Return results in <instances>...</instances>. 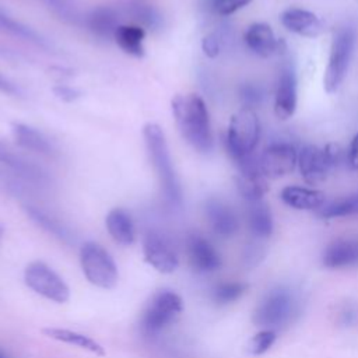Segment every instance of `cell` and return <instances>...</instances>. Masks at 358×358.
<instances>
[{
	"label": "cell",
	"instance_id": "obj_25",
	"mask_svg": "<svg viewBox=\"0 0 358 358\" xmlns=\"http://www.w3.org/2000/svg\"><path fill=\"white\" fill-rule=\"evenodd\" d=\"M42 333L49 337L53 338L56 341L69 344V345H74L78 347L81 350H85L91 354H95L98 357H103L105 355V350L103 347L94 340L92 337L74 331V330H69V329H59V327H45L42 329Z\"/></svg>",
	"mask_w": 358,
	"mask_h": 358
},
{
	"label": "cell",
	"instance_id": "obj_9",
	"mask_svg": "<svg viewBox=\"0 0 358 358\" xmlns=\"http://www.w3.org/2000/svg\"><path fill=\"white\" fill-rule=\"evenodd\" d=\"M298 165V151L287 141H275L268 144L260 158L259 166L266 178L277 179L291 173Z\"/></svg>",
	"mask_w": 358,
	"mask_h": 358
},
{
	"label": "cell",
	"instance_id": "obj_22",
	"mask_svg": "<svg viewBox=\"0 0 358 358\" xmlns=\"http://www.w3.org/2000/svg\"><path fill=\"white\" fill-rule=\"evenodd\" d=\"M358 263V238L338 239L330 243L323 253V264L327 268L348 267Z\"/></svg>",
	"mask_w": 358,
	"mask_h": 358
},
{
	"label": "cell",
	"instance_id": "obj_15",
	"mask_svg": "<svg viewBox=\"0 0 358 358\" xmlns=\"http://www.w3.org/2000/svg\"><path fill=\"white\" fill-rule=\"evenodd\" d=\"M280 21L282 27L287 28L289 32L301 36L315 38L323 32V22L315 13L309 10L298 7L287 8L281 13Z\"/></svg>",
	"mask_w": 358,
	"mask_h": 358
},
{
	"label": "cell",
	"instance_id": "obj_40",
	"mask_svg": "<svg viewBox=\"0 0 358 358\" xmlns=\"http://www.w3.org/2000/svg\"><path fill=\"white\" fill-rule=\"evenodd\" d=\"M50 74L52 76H55L57 80H63V78H70V77H73V70H70V69H66V67H52L50 69Z\"/></svg>",
	"mask_w": 358,
	"mask_h": 358
},
{
	"label": "cell",
	"instance_id": "obj_21",
	"mask_svg": "<svg viewBox=\"0 0 358 358\" xmlns=\"http://www.w3.org/2000/svg\"><path fill=\"white\" fill-rule=\"evenodd\" d=\"M280 197L288 207L295 210H320L326 201L324 192L302 186H285Z\"/></svg>",
	"mask_w": 358,
	"mask_h": 358
},
{
	"label": "cell",
	"instance_id": "obj_39",
	"mask_svg": "<svg viewBox=\"0 0 358 358\" xmlns=\"http://www.w3.org/2000/svg\"><path fill=\"white\" fill-rule=\"evenodd\" d=\"M347 159H348L350 168L354 171H358V133L351 140Z\"/></svg>",
	"mask_w": 358,
	"mask_h": 358
},
{
	"label": "cell",
	"instance_id": "obj_14",
	"mask_svg": "<svg viewBox=\"0 0 358 358\" xmlns=\"http://www.w3.org/2000/svg\"><path fill=\"white\" fill-rule=\"evenodd\" d=\"M206 217L210 228L222 238L232 236L238 228L239 221L235 211L220 199H208L204 206Z\"/></svg>",
	"mask_w": 358,
	"mask_h": 358
},
{
	"label": "cell",
	"instance_id": "obj_2",
	"mask_svg": "<svg viewBox=\"0 0 358 358\" xmlns=\"http://www.w3.org/2000/svg\"><path fill=\"white\" fill-rule=\"evenodd\" d=\"M143 137L148 158L157 173L161 192L168 204L179 207L182 204V187L173 168L165 134L159 124L148 122L143 127Z\"/></svg>",
	"mask_w": 358,
	"mask_h": 358
},
{
	"label": "cell",
	"instance_id": "obj_41",
	"mask_svg": "<svg viewBox=\"0 0 358 358\" xmlns=\"http://www.w3.org/2000/svg\"><path fill=\"white\" fill-rule=\"evenodd\" d=\"M10 55H11V52L0 45V56H10Z\"/></svg>",
	"mask_w": 358,
	"mask_h": 358
},
{
	"label": "cell",
	"instance_id": "obj_5",
	"mask_svg": "<svg viewBox=\"0 0 358 358\" xmlns=\"http://www.w3.org/2000/svg\"><path fill=\"white\" fill-rule=\"evenodd\" d=\"M80 264L85 278L101 289H112L119 280L117 266L106 249L95 242H85L80 249Z\"/></svg>",
	"mask_w": 358,
	"mask_h": 358
},
{
	"label": "cell",
	"instance_id": "obj_37",
	"mask_svg": "<svg viewBox=\"0 0 358 358\" xmlns=\"http://www.w3.org/2000/svg\"><path fill=\"white\" fill-rule=\"evenodd\" d=\"M323 154H324V158L327 161V165L329 168H336L340 162H341V157H343V150L338 144H334V143H330V144H326L323 147Z\"/></svg>",
	"mask_w": 358,
	"mask_h": 358
},
{
	"label": "cell",
	"instance_id": "obj_3",
	"mask_svg": "<svg viewBox=\"0 0 358 358\" xmlns=\"http://www.w3.org/2000/svg\"><path fill=\"white\" fill-rule=\"evenodd\" d=\"M260 138V122L252 108H242L231 116L225 148L234 162L253 154Z\"/></svg>",
	"mask_w": 358,
	"mask_h": 358
},
{
	"label": "cell",
	"instance_id": "obj_17",
	"mask_svg": "<svg viewBox=\"0 0 358 358\" xmlns=\"http://www.w3.org/2000/svg\"><path fill=\"white\" fill-rule=\"evenodd\" d=\"M298 168L306 183L316 185L324 180L330 171L323 154V148L308 144L298 151Z\"/></svg>",
	"mask_w": 358,
	"mask_h": 358
},
{
	"label": "cell",
	"instance_id": "obj_18",
	"mask_svg": "<svg viewBox=\"0 0 358 358\" xmlns=\"http://www.w3.org/2000/svg\"><path fill=\"white\" fill-rule=\"evenodd\" d=\"M120 10L109 6L92 8L85 17V25L92 35L101 39H113L120 24Z\"/></svg>",
	"mask_w": 358,
	"mask_h": 358
},
{
	"label": "cell",
	"instance_id": "obj_23",
	"mask_svg": "<svg viewBox=\"0 0 358 358\" xmlns=\"http://www.w3.org/2000/svg\"><path fill=\"white\" fill-rule=\"evenodd\" d=\"M105 225L112 236V239L123 246H130L134 239H136V231H134V224L130 217V214L120 208H112L106 218H105Z\"/></svg>",
	"mask_w": 358,
	"mask_h": 358
},
{
	"label": "cell",
	"instance_id": "obj_32",
	"mask_svg": "<svg viewBox=\"0 0 358 358\" xmlns=\"http://www.w3.org/2000/svg\"><path fill=\"white\" fill-rule=\"evenodd\" d=\"M277 338V334L274 330H262L256 333L248 343V351L252 355H262L266 351L270 350V347L274 344Z\"/></svg>",
	"mask_w": 358,
	"mask_h": 358
},
{
	"label": "cell",
	"instance_id": "obj_42",
	"mask_svg": "<svg viewBox=\"0 0 358 358\" xmlns=\"http://www.w3.org/2000/svg\"><path fill=\"white\" fill-rule=\"evenodd\" d=\"M0 358H7V355L4 354V351L0 348Z\"/></svg>",
	"mask_w": 358,
	"mask_h": 358
},
{
	"label": "cell",
	"instance_id": "obj_7",
	"mask_svg": "<svg viewBox=\"0 0 358 358\" xmlns=\"http://www.w3.org/2000/svg\"><path fill=\"white\" fill-rule=\"evenodd\" d=\"M24 281L35 294L52 302L64 303L70 298L69 285L43 262L29 263L24 270Z\"/></svg>",
	"mask_w": 358,
	"mask_h": 358
},
{
	"label": "cell",
	"instance_id": "obj_34",
	"mask_svg": "<svg viewBox=\"0 0 358 358\" xmlns=\"http://www.w3.org/2000/svg\"><path fill=\"white\" fill-rule=\"evenodd\" d=\"M252 0H213V10L221 17L231 15L250 4Z\"/></svg>",
	"mask_w": 358,
	"mask_h": 358
},
{
	"label": "cell",
	"instance_id": "obj_38",
	"mask_svg": "<svg viewBox=\"0 0 358 358\" xmlns=\"http://www.w3.org/2000/svg\"><path fill=\"white\" fill-rule=\"evenodd\" d=\"M0 92L13 95V96H24L22 90L15 83H13L7 77H4L1 73H0Z\"/></svg>",
	"mask_w": 358,
	"mask_h": 358
},
{
	"label": "cell",
	"instance_id": "obj_36",
	"mask_svg": "<svg viewBox=\"0 0 358 358\" xmlns=\"http://www.w3.org/2000/svg\"><path fill=\"white\" fill-rule=\"evenodd\" d=\"M52 92L55 94L56 98L64 102H73L81 96V91L76 87H70L66 84H57L52 88Z\"/></svg>",
	"mask_w": 358,
	"mask_h": 358
},
{
	"label": "cell",
	"instance_id": "obj_30",
	"mask_svg": "<svg viewBox=\"0 0 358 358\" xmlns=\"http://www.w3.org/2000/svg\"><path fill=\"white\" fill-rule=\"evenodd\" d=\"M25 211L34 222H36L39 227H42L48 232H52L53 235H56L59 238H67V229L59 221H56L53 217H50L49 214L43 213L42 210H39L34 206H27Z\"/></svg>",
	"mask_w": 358,
	"mask_h": 358
},
{
	"label": "cell",
	"instance_id": "obj_16",
	"mask_svg": "<svg viewBox=\"0 0 358 358\" xmlns=\"http://www.w3.org/2000/svg\"><path fill=\"white\" fill-rule=\"evenodd\" d=\"M187 255L192 267L200 273H210L221 267L220 253L206 238L197 234L187 238Z\"/></svg>",
	"mask_w": 358,
	"mask_h": 358
},
{
	"label": "cell",
	"instance_id": "obj_33",
	"mask_svg": "<svg viewBox=\"0 0 358 358\" xmlns=\"http://www.w3.org/2000/svg\"><path fill=\"white\" fill-rule=\"evenodd\" d=\"M264 98V90L256 83H243L239 87V99L243 103V108H252L260 105Z\"/></svg>",
	"mask_w": 358,
	"mask_h": 358
},
{
	"label": "cell",
	"instance_id": "obj_11",
	"mask_svg": "<svg viewBox=\"0 0 358 358\" xmlns=\"http://www.w3.org/2000/svg\"><path fill=\"white\" fill-rule=\"evenodd\" d=\"M143 253L145 262L162 274L173 273L179 266V257L171 242L157 232L145 235L143 242Z\"/></svg>",
	"mask_w": 358,
	"mask_h": 358
},
{
	"label": "cell",
	"instance_id": "obj_28",
	"mask_svg": "<svg viewBox=\"0 0 358 358\" xmlns=\"http://www.w3.org/2000/svg\"><path fill=\"white\" fill-rule=\"evenodd\" d=\"M0 32H6L10 34L13 36L21 38L22 41L31 42L36 46L41 48H48V42L46 39H43L36 31H34L32 28L21 24L20 21L13 20L11 17H7L4 13H0Z\"/></svg>",
	"mask_w": 358,
	"mask_h": 358
},
{
	"label": "cell",
	"instance_id": "obj_6",
	"mask_svg": "<svg viewBox=\"0 0 358 358\" xmlns=\"http://www.w3.org/2000/svg\"><path fill=\"white\" fill-rule=\"evenodd\" d=\"M355 46V29L352 27L340 28L331 41L327 67L323 77L326 92H336L345 78L350 60Z\"/></svg>",
	"mask_w": 358,
	"mask_h": 358
},
{
	"label": "cell",
	"instance_id": "obj_13",
	"mask_svg": "<svg viewBox=\"0 0 358 358\" xmlns=\"http://www.w3.org/2000/svg\"><path fill=\"white\" fill-rule=\"evenodd\" d=\"M0 162L4 164L7 168H10L20 178L28 182L45 185L50 179L49 173L42 166L27 159L22 154L17 152L1 140H0Z\"/></svg>",
	"mask_w": 358,
	"mask_h": 358
},
{
	"label": "cell",
	"instance_id": "obj_8",
	"mask_svg": "<svg viewBox=\"0 0 358 358\" xmlns=\"http://www.w3.org/2000/svg\"><path fill=\"white\" fill-rule=\"evenodd\" d=\"M183 302L182 298L169 289H162L154 294L148 302L141 324L147 333H157L171 324L182 312Z\"/></svg>",
	"mask_w": 358,
	"mask_h": 358
},
{
	"label": "cell",
	"instance_id": "obj_44",
	"mask_svg": "<svg viewBox=\"0 0 358 358\" xmlns=\"http://www.w3.org/2000/svg\"><path fill=\"white\" fill-rule=\"evenodd\" d=\"M0 236H1V227H0Z\"/></svg>",
	"mask_w": 358,
	"mask_h": 358
},
{
	"label": "cell",
	"instance_id": "obj_19",
	"mask_svg": "<svg viewBox=\"0 0 358 358\" xmlns=\"http://www.w3.org/2000/svg\"><path fill=\"white\" fill-rule=\"evenodd\" d=\"M246 46L260 57H270L274 53H278L282 42L278 41L268 24L255 22L252 24L243 35Z\"/></svg>",
	"mask_w": 358,
	"mask_h": 358
},
{
	"label": "cell",
	"instance_id": "obj_26",
	"mask_svg": "<svg viewBox=\"0 0 358 358\" xmlns=\"http://www.w3.org/2000/svg\"><path fill=\"white\" fill-rule=\"evenodd\" d=\"M144 38L145 29L140 25L122 24L117 28L113 41L124 53L140 59L144 56Z\"/></svg>",
	"mask_w": 358,
	"mask_h": 358
},
{
	"label": "cell",
	"instance_id": "obj_43",
	"mask_svg": "<svg viewBox=\"0 0 358 358\" xmlns=\"http://www.w3.org/2000/svg\"><path fill=\"white\" fill-rule=\"evenodd\" d=\"M0 13H4V11H3V8H1V7H0Z\"/></svg>",
	"mask_w": 358,
	"mask_h": 358
},
{
	"label": "cell",
	"instance_id": "obj_20",
	"mask_svg": "<svg viewBox=\"0 0 358 358\" xmlns=\"http://www.w3.org/2000/svg\"><path fill=\"white\" fill-rule=\"evenodd\" d=\"M10 131H11V137H13L14 143L18 147L42 154V155H53L55 154L53 144L39 130H36L25 123L13 122L10 124Z\"/></svg>",
	"mask_w": 358,
	"mask_h": 358
},
{
	"label": "cell",
	"instance_id": "obj_29",
	"mask_svg": "<svg viewBox=\"0 0 358 358\" xmlns=\"http://www.w3.org/2000/svg\"><path fill=\"white\" fill-rule=\"evenodd\" d=\"M358 214V193L334 200L319 210L322 218H340Z\"/></svg>",
	"mask_w": 358,
	"mask_h": 358
},
{
	"label": "cell",
	"instance_id": "obj_31",
	"mask_svg": "<svg viewBox=\"0 0 358 358\" xmlns=\"http://www.w3.org/2000/svg\"><path fill=\"white\" fill-rule=\"evenodd\" d=\"M246 291V284L243 282H221L213 289V299L220 305H227L239 299Z\"/></svg>",
	"mask_w": 358,
	"mask_h": 358
},
{
	"label": "cell",
	"instance_id": "obj_1",
	"mask_svg": "<svg viewBox=\"0 0 358 358\" xmlns=\"http://www.w3.org/2000/svg\"><path fill=\"white\" fill-rule=\"evenodd\" d=\"M171 108L183 140L197 152H210L214 138L204 99L197 94H178L172 98Z\"/></svg>",
	"mask_w": 358,
	"mask_h": 358
},
{
	"label": "cell",
	"instance_id": "obj_10",
	"mask_svg": "<svg viewBox=\"0 0 358 358\" xmlns=\"http://www.w3.org/2000/svg\"><path fill=\"white\" fill-rule=\"evenodd\" d=\"M238 166V176L235 179L239 194L248 201H259L268 192L267 178L262 173L259 161L253 158V154L235 162Z\"/></svg>",
	"mask_w": 358,
	"mask_h": 358
},
{
	"label": "cell",
	"instance_id": "obj_27",
	"mask_svg": "<svg viewBox=\"0 0 358 358\" xmlns=\"http://www.w3.org/2000/svg\"><path fill=\"white\" fill-rule=\"evenodd\" d=\"M248 222L252 234L257 238H267L273 232V218L270 208L262 200L249 203Z\"/></svg>",
	"mask_w": 358,
	"mask_h": 358
},
{
	"label": "cell",
	"instance_id": "obj_35",
	"mask_svg": "<svg viewBox=\"0 0 358 358\" xmlns=\"http://www.w3.org/2000/svg\"><path fill=\"white\" fill-rule=\"evenodd\" d=\"M201 49L207 57H210V59L217 57L221 52V39H220L218 34H215V32L207 34L201 39Z\"/></svg>",
	"mask_w": 358,
	"mask_h": 358
},
{
	"label": "cell",
	"instance_id": "obj_4",
	"mask_svg": "<svg viewBox=\"0 0 358 358\" xmlns=\"http://www.w3.org/2000/svg\"><path fill=\"white\" fill-rule=\"evenodd\" d=\"M299 310L296 294L284 285L270 289L253 313V322L263 327H278L287 324Z\"/></svg>",
	"mask_w": 358,
	"mask_h": 358
},
{
	"label": "cell",
	"instance_id": "obj_12",
	"mask_svg": "<svg viewBox=\"0 0 358 358\" xmlns=\"http://www.w3.org/2000/svg\"><path fill=\"white\" fill-rule=\"evenodd\" d=\"M296 74L294 67L288 63L281 69L278 76L275 96H274V112L278 119H289L296 109L298 90H296Z\"/></svg>",
	"mask_w": 358,
	"mask_h": 358
},
{
	"label": "cell",
	"instance_id": "obj_24",
	"mask_svg": "<svg viewBox=\"0 0 358 358\" xmlns=\"http://www.w3.org/2000/svg\"><path fill=\"white\" fill-rule=\"evenodd\" d=\"M122 15L130 17L141 28L159 29L162 25L161 13L150 3L144 0H129L120 8Z\"/></svg>",
	"mask_w": 358,
	"mask_h": 358
}]
</instances>
